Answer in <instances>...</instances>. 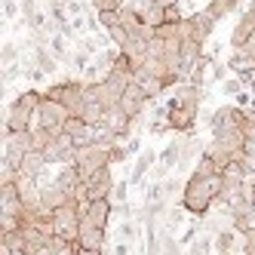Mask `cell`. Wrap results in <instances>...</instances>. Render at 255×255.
I'll return each instance as SVG.
<instances>
[{
    "instance_id": "obj_1",
    "label": "cell",
    "mask_w": 255,
    "mask_h": 255,
    "mask_svg": "<svg viewBox=\"0 0 255 255\" xmlns=\"http://www.w3.org/2000/svg\"><path fill=\"white\" fill-rule=\"evenodd\" d=\"M200 105H203V86H194V83H178L172 89V99L166 102L169 108V129L178 135H188L197 123L200 114Z\"/></svg>"
},
{
    "instance_id": "obj_2",
    "label": "cell",
    "mask_w": 255,
    "mask_h": 255,
    "mask_svg": "<svg viewBox=\"0 0 255 255\" xmlns=\"http://www.w3.org/2000/svg\"><path fill=\"white\" fill-rule=\"evenodd\" d=\"M225 191V175L222 172H215V175H194L181 185V206H185L191 215L197 218H203L212 206H215V200L222 197Z\"/></svg>"
},
{
    "instance_id": "obj_3",
    "label": "cell",
    "mask_w": 255,
    "mask_h": 255,
    "mask_svg": "<svg viewBox=\"0 0 255 255\" xmlns=\"http://www.w3.org/2000/svg\"><path fill=\"white\" fill-rule=\"evenodd\" d=\"M40 102H43V93H37V89H25V93H19L6 108L3 132H31L34 126H37Z\"/></svg>"
},
{
    "instance_id": "obj_4",
    "label": "cell",
    "mask_w": 255,
    "mask_h": 255,
    "mask_svg": "<svg viewBox=\"0 0 255 255\" xmlns=\"http://www.w3.org/2000/svg\"><path fill=\"white\" fill-rule=\"evenodd\" d=\"M46 96L49 99H59L65 108L74 117H80V111H83V105H86V83H80V80H59V83H52L49 89H46Z\"/></svg>"
},
{
    "instance_id": "obj_5",
    "label": "cell",
    "mask_w": 255,
    "mask_h": 255,
    "mask_svg": "<svg viewBox=\"0 0 255 255\" xmlns=\"http://www.w3.org/2000/svg\"><path fill=\"white\" fill-rule=\"evenodd\" d=\"M74 117L68 111V108L59 102V99H49L46 93H43V102H40V108H37V126H43V129H49V132H65V123Z\"/></svg>"
},
{
    "instance_id": "obj_6",
    "label": "cell",
    "mask_w": 255,
    "mask_h": 255,
    "mask_svg": "<svg viewBox=\"0 0 255 255\" xmlns=\"http://www.w3.org/2000/svg\"><path fill=\"white\" fill-rule=\"evenodd\" d=\"M43 157H46L49 166H74V160H77V144H74V138H71L68 132H59V135L43 148Z\"/></svg>"
},
{
    "instance_id": "obj_7",
    "label": "cell",
    "mask_w": 255,
    "mask_h": 255,
    "mask_svg": "<svg viewBox=\"0 0 255 255\" xmlns=\"http://www.w3.org/2000/svg\"><path fill=\"white\" fill-rule=\"evenodd\" d=\"M132 77H135V65H132V62H129V56H126V52L120 49V56H117L114 68H111V71L105 74V83L111 86V93L120 99V96L126 93V86L132 83Z\"/></svg>"
},
{
    "instance_id": "obj_8",
    "label": "cell",
    "mask_w": 255,
    "mask_h": 255,
    "mask_svg": "<svg viewBox=\"0 0 255 255\" xmlns=\"http://www.w3.org/2000/svg\"><path fill=\"white\" fill-rule=\"evenodd\" d=\"M246 123V111L240 105H225L218 108V111H212L209 117V132H225V129H243Z\"/></svg>"
},
{
    "instance_id": "obj_9",
    "label": "cell",
    "mask_w": 255,
    "mask_h": 255,
    "mask_svg": "<svg viewBox=\"0 0 255 255\" xmlns=\"http://www.w3.org/2000/svg\"><path fill=\"white\" fill-rule=\"evenodd\" d=\"M215 25H218V19L203 6L200 12H194V15H188V19H185V37H194L197 43H206L212 37Z\"/></svg>"
},
{
    "instance_id": "obj_10",
    "label": "cell",
    "mask_w": 255,
    "mask_h": 255,
    "mask_svg": "<svg viewBox=\"0 0 255 255\" xmlns=\"http://www.w3.org/2000/svg\"><path fill=\"white\" fill-rule=\"evenodd\" d=\"M181 154H185V138H172L169 144H166V148H163L160 151V160H157V172H154V181H163V178H166L175 166H178V163H181Z\"/></svg>"
},
{
    "instance_id": "obj_11",
    "label": "cell",
    "mask_w": 255,
    "mask_h": 255,
    "mask_svg": "<svg viewBox=\"0 0 255 255\" xmlns=\"http://www.w3.org/2000/svg\"><path fill=\"white\" fill-rule=\"evenodd\" d=\"M111 215H114V203H111V197L89 200V203L83 206V218H86V222H93V225H99V228H108Z\"/></svg>"
},
{
    "instance_id": "obj_12",
    "label": "cell",
    "mask_w": 255,
    "mask_h": 255,
    "mask_svg": "<svg viewBox=\"0 0 255 255\" xmlns=\"http://www.w3.org/2000/svg\"><path fill=\"white\" fill-rule=\"evenodd\" d=\"M135 83H138V89L148 99H160L163 93H166V80H163L160 74H154V71H148V68H135V77H132Z\"/></svg>"
},
{
    "instance_id": "obj_13",
    "label": "cell",
    "mask_w": 255,
    "mask_h": 255,
    "mask_svg": "<svg viewBox=\"0 0 255 255\" xmlns=\"http://www.w3.org/2000/svg\"><path fill=\"white\" fill-rule=\"evenodd\" d=\"M148 102H151V99H148V96H144V93H141V89H138V83L132 80L129 86H126V93L120 96V102H117V105H120V108H123V111H126V114H129V117L135 120V117H138V114L144 111V108H148Z\"/></svg>"
},
{
    "instance_id": "obj_14",
    "label": "cell",
    "mask_w": 255,
    "mask_h": 255,
    "mask_svg": "<svg viewBox=\"0 0 255 255\" xmlns=\"http://www.w3.org/2000/svg\"><path fill=\"white\" fill-rule=\"evenodd\" d=\"M114 172H111V166H105V169H99L96 175H89L86 178V188H89V200H99V197H111V191H114Z\"/></svg>"
},
{
    "instance_id": "obj_15",
    "label": "cell",
    "mask_w": 255,
    "mask_h": 255,
    "mask_svg": "<svg viewBox=\"0 0 255 255\" xmlns=\"http://www.w3.org/2000/svg\"><path fill=\"white\" fill-rule=\"evenodd\" d=\"M105 240H108V228H99L93 222L80 218V234H77V246H86V249H105Z\"/></svg>"
},
{
    "instance_id": "obj_16",
    "label": "cell",
    "mask_w": 255,
    "mask_h": 255,
    "mask_svg": "<svg viewBox=\"0 0 255 255\" xmlns=\"http://www.w3.org/2000/svg\"><path fill=\"white\" fill-rule=\"evenodd\" d=\"M255 37V12L246 6L243 12H240V22H237V28L231 31V49H240L246 40H252Z\"/></svg>"
},
{
    "instance_id": "obj_17",
    "label": "cell",
    "mask_w": 255,
    "mask_h": 255,
    "mask_svg": "<svg viewBox=\"0 0 255 255\" xmlns=\"http://www.w3.org/2000/svg\"><path fill=\"white\" fill-rule=\"evenodd\" d=\"M65 132L74 138V144L77 148H86V144H96V126H89L86 120H80V117H71L68 123H65Z\"/></svg>"
},
{
    "instance_id": "obj_18",
    "label": "cell",
    "mask_w": 255,
    "mask_h": 255,
    "mask_svg": "<svg viewBox=\"0 0 255 255\" xmlns=\"http://www.w3.org/2000/svg\"><path fill=\"white\" fill-rule=\"evenodd\" d=\"M46 169H49V163H46L43 151H28V154H25V160H22V166H19V178H31V181H37Z\"/></svg>"
},
{
    "instance_id": "obj_19",
    "label": "cell",
    "mask_w": 255,
    "mask_h": 255,
    "mask_svg": "<svg viewBox=\"0 0 255 255\" xmlns=\"http://www.w3.org/2000/svg\"><path fill=\"white\" fill-rule=\"evenodd\" d=\"M105 126H108V129H111L117 138H126V135L132 132V117L126 114L120 105H114L111 111H108V117H105Z\"/></svg>"
},
{
    "instance_id": "obj_20",
    "label": "cell",
    "mask_w": 255,
    "mask_h": 255,
    "mask_svg": "<svg viewBox=\"0 0 255 255\" xmlns=\"http://www.w3.org/2000/svg\"><path fill=\"white\" fill-rule=\"evenodd\" d=\"M86 102H99V105H105L108 111H111L120 99L111 93V86H108L105 80H96V83H86Z\"/></svg>"
},
{
    "instance_id": "obj_21",
    "label": "cell",
    "mask_w": 255,
    "mask_h": 255,
    "mask_svg": "<svg viewBox=\"0 0 255 255\" xmlns=\"http://www.w3.org/2000/svg\"><path fill=\"white\" fill-rule=\"evenodd\" d=\"M157 160H160V157L154 154V148H144V151H138V160H135L132 175H129V185H141V181H144V175L151 172V166H154Z\"/></svg>"
},
{
    "instance_id": "obj_22",
    "label": "cell",
    "mask_w": 255,
    "mask_h": 255,
    "mask_svg": "<svg viewBox=\"0 0 255 255\" xmlns=\"http://www.w3.org/2000/svg\"><path fill=\"white\" fill-rule=\"evenodd\" d=\"M228 68H231V74H243V71H252L255 68V56L246 49H234L231 56H228Z\"/></svg>"
},
{
    "instance_id": "obj_23",
    "label": "cell",
    "mask_w": 255,
    "mask_h": 255,
    "mask_svg": "<svg viewBox=\"0 0 255 255\" xmlns=\"http://www.w3.org/2000/svg\"><path fill=\"white\" fill-rule=\"evenodd\" d=\"M31 49H34L31 56H34V62H37V68L43 71V74H46V77H49V74H56V65H59V59L49 52V46H31Z\"/></svg>"
},
{
    "instance_id": "obj_24",
    "label": "cell",
    "mask_w": 255,
    "mask_h": 255,
    "mask_svg": "<svg viewBox=\"0 0 255 255\" xmlns=\"http://www.w3.org/2000/svg\"><path fill=\"white\" fill-rule=\"evenodd\" d=\"M234 249H237V231L234 228L215 231V255H231Z\"/></svg>"
},
{
    "instance_id": "obj_25",
    "label": "cell",
    "mask_w": 255,
    "mask_h": 255,
    "mask_svg": "<svg viewBox=\"0 0 255 255\" xmlns=\"http://www.w3.org/2000/svg\"><path fill=\"white\" fill-rule=\"evenodd\" d=\"M105 117H108V108L99 105V102H86V105H83V111H80V120H86L89 126H102Z\"/></svg>"
},
{
    "instance_id": "obj_26",
    "label": "cell",
    "mask_w": 255,
    "mask_h": 255,
    "mask_svg": "<svg viewBox=\"0 0 255 255\" xmlns=\"http://www.w3.org/2000/svg\"><path fill=\"white\" fill-rule=\"evenodd\" d=\"M49 52H52V56H56L59 62H71V52H68V37H65V34H52V37H49Z\"/></svg>"
},
{
    "instance_id": "obj_27",
    "label": "cell",
    "mask_w": 255,
    "mask_h": 255,
    "mask_svg": "<svg viewBox=\"0 0 255 255\" xmlns=\"http://www.w3.org/2000/svg\"><path fill=\"white\" fill-rule=\"evenodd\" d=\"M237 6H240V0H209V3H206V9H209V12L215 15L218 22H222L228 12H234Z\"/></svg>"
},
{
    "instance_id": "obj_28",
    "label": "cell",
    "mask_w": 255,
    "mask_h": 255,
    "mask_svg": "<svg viewBox=\"0 0 255 255\" xmlns=\"http://www.w3.org/2000/svg\"><path fill=\"white\" fill-rule=\"evenodd\" d=\"M218 89H222V96H225V99H237L246 86H243V80H240V77H228V80L218 83Z\"/></svg>"
},
{
    "instance_id": "obj_29",
    "label": "cell",
    "mask_w": 255,
    "mask_h": 255,
    "mask_svg": "<svg viewBox=\"0 0 255 255\" xmlns=\"http://www.w3.org/2000/svg\"><path fill=\"white\" fill-rule=\"evenodd\" d=\"M185 206H178V209H169L166 212V234H172L175 228H181V225H185Z\"/></svg>"
},
{
    "instance_id": "obj_30",
    "label": "cell",
    "mask_w": 255,
    "mask_h": 255,
    "mask_svg": "<svg viewBox=\"0 0 255 255\" xmlns=\"http://www.w3.org/2000/svg\"><path fill=\"white\" fill-rule=\"evenodd\" d=\"M129 178H126V181H117V185H114V191H111V203H126V200H129Z\"/></svg>"
},
{
    "instance_id": "obj_31",
    "label": "cell",
    "mask_w": 255,
    "mask_h": 255,
    "mask_svg": "<svg viewBox=\"0 0 255 255\" xmlns=\"http://www.w3.org/2000/svg\"><path fill=\"white\" fill-rule=\"evenodd\" d=\"M93 12H117L123 6V0H89Z\"/></svg>"
},
{
    "instance_id": "obj_32",
    "label": "cell",
    "mask_w": 255,
    "mask_h": 255,
    "mask_svg": "<svg viewBox=\"0 0 255 255\" xmlns=\"http://www.w3.org/2000/svg\"><path fill=\"white\" fill-rule=\"evenodd\" d=\"M212 246H215L212 237H200V240H194V246L188 249V255H209V252H212Z\"/></svg>"
},
{
    "instance_id": "obj_33",
    "label": "cell",
    "mask_w": 255,
    "mask_h": 255,
    "mask_svg": "<svg viewBox=\"0 0 255 255\" xmlns=\"http://www.w3.org/2000/svg\"><path fill=\"white\" fill-rule=\"evenodd\" d=\"M209 71H212V74H209V80H212V83H222V80H228V74H231L228 62H218V59L212 62V68H209Z\"/></svg>"
},
{
    "instance_id": "obj_34",
    "label": "cell",
    "mask_w": 255,
    "mask_h": 255,
    "mask_svg": "<svg viewBox=\"0 0 255 255\" xmlns=\"http://www.w3.org/2000/svg\"><path fill=\"white\" fill-rule=\"evenodd\" d=\"M117 240H123V243H132L135 240V225L126 218V222H120V228H117Z\"/></svg>"
},
{
    "instance_id": "obj_35",
    "label": "cell",
    "mask_w": 255,
    "mask_h": 255,
    "mask_svg": "<svg viewBox=\"0 0 255 255\" xmlns=\"http://www.w3.org/2000/svg\"><path fill=\"white\" fill-rule=\"evenodd\" d=\"M0 59H3V65H15V62H19V46H15V43H3V52H0Z\"/></svg>"
},
{
    "instance_id": "obj_36",
    "label": "cell",
    "mask_w": 255,
    "mask_h": 255,
    "mask_svg": "<svg viewBox=\"0 0 255 255\" xmlns=\"http://www.w3.org/2000/svg\"><path fill=\"white\" fill-rule=\"evenodd\" d=\"M178 246H181V243L175 240L172 234H163V252H160V255H181Z\"/></svg>"
},
{
    "instance_id": "obj_37",
    "label": "cell",
    "mask_w": 255,
    "mask_h": 255,
    "mask_svg": "<svg viewBox=\"0 0 255 255\" xmlns=\"http://www.w3.org/2000/svg\"><path fill=\"white\" fill-rule=\"evenodd\" d=\"M22 71H25V65H3V83H12L15 77H22Z\"/></svg>"
},
{
    "instance_id": "obj_38",
    "label": "cell",
    "mask_w": 255,
    "mask_h": 255,
    "mask_svg": "<svg viewBox=\"0 0 255 255\" xmlns=\"http://www.w3.org/2000/svg\"><path fill=\"white\" fill-rule=\"evenodd\" d=\"M22 12V3L19 0H3V19H15Z\"/></svg>"
},
{
    "instance_id": "obj_39",
    "label": "cell",
    "mask_w": 255,
    "mask_h": 255,
    "mask_svg": "<svg viewBox=\"0 0 255 255\" xmlns=\"http://www.w3.org/2000/svg\"><path fill=\"white\" fill-rule=\"evenodd\" d=\"M68 15H71V19H77V15H86V3H83V0H68Z\"/></svg>"
},
{
    "instance_id": "obj_40",
    "label": "cell",
    "mask_w": 255,
    "mask_h": 255,
    "mask_svg": "<svg viewBox=\"0 0 255 255\" xmlns=\"http://www.w3.org/2000/svg\"><path fill=\"white\" fill-rule=\"evenodd\" d=\"M129 154H132L129 148H120V144H114V148H111V166H114V163H123Z\"/></svg>"
},
{
    "instance_id": "obj_41",
    "label": "cell",
    "mask_w": 255,
    "mask_h": 255,
    "mask_svg": "<svg viewBox=\"0 0 255 255\" xmlns=\"http://www.w3.org/2000/svg\"><path fill=\"white\" fill-rule=\"evenodd\" d=\"M185 19H188V15H181V9H178V3L166 9V22H175V25H178V22H185Z\"/></svg>"
},
{
    "instance_id": "obj_42",
    "label": "cell",
    "mask_w": 255,
    "mask_h": 255,
    "mask_svg": "<svg viewBox=\"0 0 255 255\" xmlns=\"http://www.w3.org/2000/svg\"><path fill=\"white\" fill-rule=\"evenodd\" d=\"M175 191H178V178H163V194L172 197Z\"/></svg>"
},
{
    "instance_id": "obj_43",
    "label": "cell",
    "mask_w": 255,
    "mask_h": 255,
    "mask_svg": "<svg viewBox=\"0 0 255 255\" xmlns=\"http://www.w3.org/2000/svg\"><path fill=\"white\" fill-rule=\"evenodd\" d=\"M74 255H105V249H86V246H74Z\"/></svg>"
},
{
    "instance_id": "obj_44",
    "label": "cell",
    "mask_w": 255,
    "mask_h": 255,
    "mask_svg": "<svg viewBox=\"0 0 255 255\" xmlns=\"http://www.w3.org/2000/svg\"><path fill=\"white\" fill-rule=\"evenodd\" d=\"M114 255H129V243L117 240V246H114Z\"/></svg>"
},
{
    "instance_id": "obj_45",
    "label": "cell",
    "mask_w": 255,
    "mask_h": 255,
    "mask_svg": "<svg viewBox=\"0 0 255 255\" xmlns=\"http://www.w3.org/2000/svg\"><path fill=\"white\" fill-rule=\"evenodd\" d=\"M157 3H160L163 9H169V6H175V3H181V0H157Z\"/></svg>"
},
{
    "instance_id": "obj_46",
    "label": "cell",
    "mask_w": 255,
    "mask_h": 255,
    "mask_svg": "<svg viewBox=\"0 0 255 255\" xmlns=\"http://www.w3.org/2000/svg\"><path fill=\"white\" fill-rule=\"evenodd\" d=\"M126 148H129V151H132V154H135V151H138V148H141V141H138V138H132V141H129V144H126Z\"/></svg>"
},
{
    "instance_id": "obj_47",
    "label": "cell",
    "mask_w": 255,
    "mask_h": 255,
    "mask_svg": "<svg viewBox=\"0 0 255 255\" xmlns=\"http://www.w3.org/2000/svg\"><path fill=\"white\" fill-rule=\"evenodd\" d=\"M46 3H68V0H46Z\"/></svg>"
},
{
    "instance_id": "obj_48",
    "label": "cell",
    "mask_w": 255,
    "mask_h": 255,
    "mask_svg": "<svg viewBox=\"0 0 255 255\" xmlns=\"http://www.w3.org/2000/svg\"><path fill=\"white\" fill-rule=\"evenodd\" d=\"M249 9H252V12H255V0H249Z\"/></svg>"
},
{
    "instance_id": "obj_49",
    "label": "cell",
    "mask_w": 255,
    "mask_h": 255,
    "mask_svg": "<svg viewBox=\"0 0 255 255\" xmlns=\"http://www.w3.org/2000/svg\"><path fill=\"white\" fill-rule=\"evenodd\" d=\"M19 3H22V0H19Z\"/></svg>"
}]
</instances>
